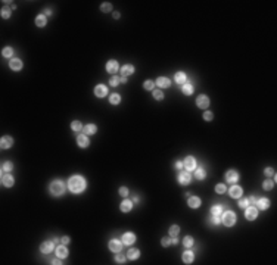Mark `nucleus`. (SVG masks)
Returning <instances> with one entry per match:
<instances>
[{"label": "nucleus", "mask_w": 277, "mask_h": 265, "mask_svg": "<svg viewBox=\"0 0 277 265\" xmlns=\"http://www.w3.org/2000/svg\"><path fill=\"white\" fill-rule=\"evenodd\" d=\"M68 189L72 193H81L86 189V180L81 175H72L68 181Z\"/></svg>", "instance_id": "obj_1"}, {"label": "nucleus", "mask_w": 277, "mask_h": 265, "mask_svg": "<svg viewBox=\"0 0 277 265\" xmlns=\"http://www.w3.org/2000/svg\"><path fill=\"white\" fill-rule=\"evenodd\" d=\"M50 192H52V194H55V196H60V194L65 192V184L62 183V181L56 180V181H53V183L50 184Z\"/></svg>", "instance_id": "obj_2"}, {"label": "nucleus", "mask_w": 277, "mask_h": 265, "mask_svg": "<svg viewBox=\"0 0 277 265\" xmlns=\"http://www.w3.org/2000/svg\"><path fill=\"white\" fill-rule=\"evenodd\" d=\"M223 224L225 225V227H232L234 222H236V214L234 212H232V211H227L224 215H223Z\"/></svg>", "instance_id": "obj_3"}, {"label": "nucleus", "mask_w": 277, "mask_h": 265, "mask_svg": "<svg viewBox=\"0 0 277 265\" xmlns=\"http://www.w3.org/2000/svg\"><path fill=\"white\" fill-rule=\"evenodd\" d=\"M190 181H192V177H190L189 171H181L180 174H178V183H180V184L186 186V184L190 183Z\"/></svg>", "instance_id": "obj_4"}, {"label": "nucleus", "mask_w": 277, "mask_h": 265, "mask_svg": "<svg viewBox=\"0 0 277 265\" xmlns=\"http://www.w3.org/2000/svg\"><path fill=\"white\" fill-rule=\"evenodd\" d=\"M196 105H198V108H201V109H206V108L209 106V97H206L205 94H201V96H198Z\"/></svg>", "instance_id": "obj_5"}, {"label": "nucleus", "mask_w": 277, "mask_h": 265, "mask_svg": "<svg viewBox=\"0 0 277 265\" xmlns=\"http://www.w3.org/2000/svg\"><path fill=\"white\" fill-rule=\"evenodd\" d=\"M183 167L187 170V171H193L195 168H196V161H195L193 156H187L186 161L183 162Z\"/></svg>", "instance_id": "obj_6"}, {"label": "nucleus", "mask_w": 277, "mask_h": 265, "mask_svg": "<svg viewBox=\"0 0 277 265\" xmlns=\"http://www.w3.org/2000/svg\"><path fill=\"white\" fill-rule=\"evenodd\" d=\"M225 180L229 181V183H236V181L239 180V172L234 171V170L227 171V172H225Z\"/></svg>", "instance_id": "obj_7"}, {"label": "nucleus", "mask_w": 277, "mask_h": 265, "mask_svg": "<svg viewBox=\"0 0 277 265\" xmlns=\"http://www.w3.org/2000/svg\"><path fill=\"white\" fill-rule=\"evenodd\" d=\"M118 62L117 60H109L108 63H106V71L109 72V74H117V71H118Z\"/></svg>", "instance_id": "obj_8"}, {"label": "nucleus", "mask_w": 277, "mask_h": 265, "mask_svg": "<svg viewBox=\"0 0 277 265\" xmlns=\"http://www.w3.org/2000/svg\"><path fill=\"white\" fill-rule=\"evenodd\" d=\"M245 217H246V220H249V221H254V220L258 217V211H256V208H246Z\"/></svg>", "instance_id": "obj_9"}, {"label": "nucleus", "mask_w": 277, "mask_h": 265, "mask_svg": "<svg viewBox=\"0 0 277 265\" xmlns=\"http://www.w3.org/2000/svg\"><path fill=\"white\" fill-rule=\"evenodd\" d=\"M13 177L10 175V174H3L2 175V184L5 186V187H10V186H13Z\"/></svg>", "instance_id": "obj_10"}, {"label": "nucleus", "mask_w": 277, "mask_h": 265, "mask_svg": "<svg viewBox=\"0 0 277 265\" xmlns=\"http://www.w3.org/2000/svg\"><path fill=\"white\" fill-rule=\"evenodd\" d=\"M12 144H13V139L9 137V136H3L2 140H0V146H2V149H9Z\"/></svg>", "instance_id": "obj_11"}, {"label": "nucleus", "mask_w": 277, "mask_h": 265, "mask_svg": "<svg viewBox=\"0 0 277 265\" xmlns=\"http://www.w3.org/2000/svg\"><path fill=\"white\" fill-rule=\"evenodd\" d=\"M94 94L97 97H105L108 94V89L103 84H99V86H96V89H94Z\"/></svg>", "instance_id": "obj_12"}, {"label": "nucleus", "mask_w": 277, "mask_h": 265, "mask_svg": "<svg viewBox=\"0 0 277 265\" xmlns=\"http://www.w3.org/2000/svg\"><path fill=\"white\" fill-rule=\"evenodd\" d=\"M40 251L43 253H50L53 251V242H44V243H41Z\"/></svg>", "instance_id": "obj_13"}, {"label": "nucleus", "mask_w": 277, "mask_h": 265, "mask_svg": "<svg viewBox=\"0 0 277 265\" xmlns=\"http://www.w3.org/2000/svg\"><path fill=\"white\" fill-rule=\"evenodd\" d=\"M134 242H136L134 233H125V234L122 236V243H125V244H133Z\"/></svg>", "instance_id": "obj_14"}, {"label": "nucleus", "mask_w": 277, "mask_h": 265, "mask_svg": "<svg viewBox=\"0 0 277 265\" xmlns=\"http://www.w3.org/2000/svg\"><path fill=\"white\" fill-rule=\"evenodd\" d=\"M121 247H122V243L118 242V240H111V242H109V249H111L112 252H120Z\"/></svg>", "instance_id": "obj_15"}, {"label": "nucleus", "mask_w": 277, "mask_h": 265, "mask_svg": "<svg viewBox=\"0 0 277 265\" xmlns=\"http://www.w3.org/2000/svg\"><path fill=\"white\" fill-rule=\"evenodd\" d=\"M156 84H158L161 89H167V87H170L171 81H170L168 78H165V77H159V78L156 80Z\"/></svg>", "instance_id": "obj_16"}, {"label": "nucleus", "mask_w": 277, "mask_h": 265, "mask_svg": "<svg viewBox=\"0 0 277 265\" xmlns=\"http://www.w3.org/2000/svg\"><path fill=\"white\" fill-rule=\"evenodd\" d=\"M96 130H97V128H96L94 124H87V125L83 127V132H84L86 136H91V134H94Z\"/></svg>", "instance_id": "obj_17"}, {"label": "nucleus", "mask_w": 277, "mask_h": 265, "mask_svg": "<svg viewBox=\"0 0 277 265\" xmlns=\"http://www.w3.org/2000/svg\"><path fill=\"white\" fill-rule=\"evenodd\" d=\"M229 193H230V196H232V197H240V196H242V193H243V190H242V187H240V186H233V187L229 190Z\"/></svg>", "instance_id": "obj_18"}, {"label": "nucleus", "mask_w": 277, "mask_h": 265, "mask_svg": "<svg viewBox=\"0 0 277 265\" xmlns=\"http://www.w3.org/2000/svg\"><path fill=\"white\" fill-rule=\"evenodd\" d=\"M187 203H189L190 208H199V206H201V199L196 197V196H190Z\"/></svg>", "instance_id": "obj_19"}, {"label": "nucleus", "mask_w": 277, "mask_h": 265, "mask_svg": "<svg viewBox=\"0 0 277 265\" xmlns=\"http://www.w3.org/2000/svg\"><path fill=\"white\" fill-rule=\"evenodd\" d=\"M256 205H258L259 209H267L270 206V200L267 197H261V199H258V200H256Z\"/></svg>", "instance_id": "obj_20"}, {"label": "nucleus", "mask_w": 277, "mask_h": 265, "mask_svg": "<svg viewBox=\"0 0 277 265\" xmlns=\"http://www.w3.org/2000/svg\"><path fill=\"white\" fill-rule=\"evenodd\" d=\"M56 255H58L60 259H63V258H67V256H68V251H67V247H65V244L56 247Z\"/></svg>", "instance_id": "obj_21"}, {"label": "nucleus", "mask_w": 277, "mask_h": 265, "mask_svg": "<svg viewBox=\"0 0 277 265\" xmlns=\"http://www.w3.org/2000/svg\"><path fill=\"white\" fill-rule=\"evenodd\" d=\"M77 143H78L80 147H87V146H89V139H87V136H86V134L78 136V137H77Z\"/></svg>", "instance_id": "obj_22"}, {"label": "nucleus", "mask_w": 277, "mask_h": 265, "mask_svg": "<svg viewBox=\"0 0 277 265\" xmlns=\"http://www.w3.org/2000/svg\"><path fill=\"white\" fill-rule=\"evenodd\" d=\"M9 65H10V68H12L13 71H19V69H22V62H21L19 59H12V60L9 62Z\"/></svg>", "instance_id": "obj_23"}, {"label": "nucleus", "mask_w": 277, "mask_h": 265, "mask_svg": "<svg viewBox=\"0 0 277 265\" xmlns=\"http://www.w3.org/2000/svg\"><path fill=\"white\" fill-rule=\"evenodd\" d=\"M133 72H134V66H133V65H124L122 68H121V74H122V77H127V75L133 74Z\"/></svg>", "instance_id": "obj_24"}, {"label": "nucleus", "mask_w": 277, "mask_h": 265, "mask_svg": "<svg viewBox=\"0 0 277 265\" xmlns=\"http://www.w3.org/2000/svg\"><path fill=\"white\" fill-rule=\"evenodd\" d=\"M193 258H195V255H193V252H190V251H186V252L183 253V262H184V264H192V262H193Z\"/></svg>", "instance_id": "obj_25"}, {"label": "nucleus", "mask_w": 277, "mask_h": 265, "mask_svg": "<svg viewBox=\"0 0 277 265\" xmlns=\"http://www.w3.org/2000/svg\"><path fill=\"white\" fill-rule=\"evenodd\" d=\"M186 81H187V77L184 72H177L175 74V82H178V84H186Z\"/></svg>", "instance_id": "obj_26"}, {"label": "nucleus", "mask_w": 277, "mask_h": 265, "mask_svg": "<svg viewBox=\"0 0 277 265\" xmlns=\"http://www.w3.org/2000/svg\"><path fill=\"white\" fill-rule=\"evenodd\" d=\"M121 211L122 212H130L131 211V208H133V202H130V200H124L122 203H121Z\"/></svg>", "instance_id": "obj_27"}, {"label": "nucleus", "mask_w": 277, "mask_h": 265, "mask_svg": "<svg viewBox=\"0 0 277 265\" xmlns=\"http://www.w3.org/2000/svg\"><path fill=\"white\" fill-rule=\"evenodd\" d=\"M46 22H47V19H46L44 15H38L37 18H36V25H37V27H44Z\"/></svg>", "instance_id": "obj_28"}, {"label": "nucleus", "mask_w": 277, "mask_h": 265, "mask_svg": "<svg viewBox=\"0 0 277 265\" xmlns=\"http://www.w3.org/2000/svg\"><path fill=\"white\" fill-rule=\"evenodd\" d=\"M127 256H128L130 259H137V258L140 256V251H139V249H130Z\"/></svg>", "instance_id": "obj_29"}, {"label": "nucleus", "mask_w": 277, "mask_h": 265, "mask_svg": "<svg viewBox=\"0 0 277 265\" xmlns=\"http://www.w3.org/2000/svg\"><path fill=\"white\" fill-rule=\"evenodd\" d=\"M109 102H111L112 105H118V103L121 102V96H120V94H115V93H113V94L109 97Z\"/></svg>", "instance_id": "obj_30"}, {"label": "nucleus", "mask_w": 277, "mask_h": 265, "mask_svg": "<svg viewBox=\"0 0 277 265\" xmlns=\"http://www.w3.org/2000/svg\"><path fill=\"white\" fill-rule=\"evenodd\" d=\"M12 168H13V163H12V162H3V165H2V171H3V172H10Z\"/></svg>", "instance_id": "obj_31"}, {"label": "nucleus", "mask_w": 277, "mask_h": 265, "mask_svg": "<svg viewBox=\"0 0 277 265\" xmlns=\"http://www.w3.org/2000/svg\"><path fill=\"white\" fill-rule=\"evenodd\" d=\"M205 175H206V172H205V170H203V168H198V170H196V172H195V177H196L198 180H203V178H205Z\"/></svg>", "instance_id": "obj_32"}, {"label": "nucleus", "mask_w": 277, "mask_h": 265, "mask_svg": "<svg viewBox=\"0 0 277 265\" xmlns=\"http://www.w3.org/2000/svg\"><path fill=\"white\" fill-rule=\"evenodd\" d=\"M183 93L184 94H192L193 93V86L189 84V82H186V84L183 86Z\"/></svg>", "instance_id": "obj_33"}, {"label": "nucleus", "mask_w": 277, "mask_h": 265, "mask_svg": "<svg viewBox=\"0 0 277 265\" xmlns=\"http://www.w3.org/2000/svg\"><path fill=\"white\" fill-rule=\"evenodd\" d=\"M221 206L220 205H214L212 208H211V215H221Z\"/></svg>", "instance_id": "obj_34"}, {"label": "nucleus", "mask_w": 277, "mask_h": 265, "mask_svg": "<svg viewBox=\"0 0 277 265\" xmlns=\"http://www.w3.org/2000/svg\"><path fill=\"white\" fill-rule=\"evenodd\" d=\"M178 233H180V227H178V225H171V228H170V234H171L173 237H175Z\"/></svg>", "instance_id": "obj_35"}, {"label": "nucleus", "mask_w": 277, "mask_h": 265, "mask_svg": "<svg viewBox=\"0 0 277 265\" xmlns=\"http://www.w3.org/2000/svg\"><path fill=\"white\" fill-rule=\"evenodd\" d=\"M2 55H3L5 58H10V56L13 55L12 47H5V49H3V52H2Z\"/></svg>", "instance_id": "obj_36"}, {"label": "nucleus", "mask_w": 277, "mask_h": 265, "mask_svg": "<svg viewBox=\"0 0 277 265\" xmlns=\"http://www.w3.org/2000/svg\"><path fill=\"white\" fill-rule=\"evenodd\" d=\"M71 128H72L74 131H80V130H83V125H81L80 121H74V122L71 124Z\"/></svg>", "instance_id": "obj_37"}, {"label": "nucleus", "mask_w": 277, "mask_h": 265, "mask_svg": "<svg viewBox=\"0 0 277 265\" xmlns=\"http://www.w3.org/2000/svg\"><path fill=\"white\" fill-rule=\"evenodd\" d=\"M153 97L156 99V100H162V99H164V93H162L161 90H155L153 91Z\"/></svg>", "instance_id": "obj_38"}, {"label": "nucleus", "mask_w": 277, "mask_h": 265, "mask_svg": "<svg viewBox=\"0 0 277 265\" xmlns=\"http://www.w3.org/2000/svg\"><path fill=\"white\" fill-rule=\"evenodd\" d=\"M153 86H155V84H153V81H152V80L144 81V84H143V87H144L146 90H152V89H153Z\"/></svg>", "instance_id": "obj_39"}, {"label": "nucleus", "mask_w": 277, "mask_h": 265, "mask_svg": "<svg viewBox=\"0 0 277 265\" xmlns=\"http://www.w3.org/2000/svg\"><path fill=\"white\" fill-rule=\"evenodd\" d=\"M183 243H184V246H186V247H190V246H193V239H192L190 236H187V237H184Z\"/></svg>", "instance_id": "obj_40"}, {"label": "nucleus", "mask_w": 277, "mask_h": 265, "mask_svg": "<svg viewBox=\"0 0 277 265\" xmlns=\"http://www.w3.org/2000/svg\"><path fill=\"white\" fill-rule=\"evenodd\" d=\"M273 186H274V183H273V181H270V180H265V181H264V184H263V187H264L265 190L273 189Z\"/></svg>", "instance_id": "obj_41"}, {"label": "nucleus", "mask_w": 277, "mask_h": 265, "mask_svg": "<svg viewBox=\"0 0 277 265\" xmlns=\"http://www.w3.org/2000/svg\"><path fill=\"white\" fill-rule=\"evenodd\" d=\"M111 9H112L111 3H102V6H100V10H102V12H109Z\"/></svg>", "instance_id": "obj_42"}, {"label": "nucleus", "mask_w": 277, "mask_h": 265, "mask_svg": "<svg viewBox=\"0 0 277 265\" xmlns=\"http://www.w3.org/2000/svg\"><path fill=\"white\" fill-rule=\"evenodd\" d=\"M215 192L220 193V194H223V193L225 192V186H224V184H217V186H215Z\"/></svg>", "instance_id": "obj_43"}, {"label": "nucleus", "mask_w": 277, "mask_h": 265, "mask_svg": "<svg viewBox=\"0 0 277 265\" xmlns=\"http://www.w3.org/2000/svg\"><path fill=\"white\" fill-rule=\"evenodd\" d=\"M248 205H249V199H242V200H239L240 208H248Z\"/></svg>", "instance_id": "obj_44"}, {"label": "nucleus", "mask_w": 277, "mask_h": 265, "mask_svg": "<svg viewBox=\"0 0 277 265\" xmlns=\"http://www.w3.org/2000/svg\"><path fill=\"white\" fill-rule=\"evenodd\" d=\"M124 261H125V256H124V255L118 253V255L115 256V262H117V264H124Z\"/></svg>", "instance_id": "obj_45"}, {"label": "nucleus", "mask_w": 277, "mask_h": 265, "mask_svg": "<svg viewBox=\"0 0 277 265\" xmlns=\"http://www.w3.org/2000/svg\"><path fill=\"white\" fill-rule=\"evenodd\" d=\"M120 81H121V80H120L118 77H112V78H111V81H109V84L115 87V86H118V82H120Z\"/></svg>", "instance_id": "obj_46"}, {"label": "nucleus", "mask_w": 277, "mask_h": 265, "mask_svg": "<svg viewBox=\"0 0 277 265\" xmlns=\"http://www.w3.org/2000/svg\"><path fill=\"white\" fill-rule=\"evenodd\" d=\"M2 16H3L5 19L9 18V16H10V10H9L8 8H3V9H2Z\"/></svg>", "instance_id": "obj_47"}, {"label": "nucleus", "mask_w": 277, "mask_h": 265, "mask_svg": "<svg viewBox=\"0 0 277 265\" xmlns=\"http://www.w3.org/2000/svg\"><path fill=\"white\" fill-rule=\"evenodd\" d=\"M212 118H214V115L211 113V112H205V113H203V119H205V121H212Z\"/></svg>", "instance_id": "obj_48"}, {"label": "nucleus", "mask_w": 277, "mask_h": 265, "mask_svg": "<svg viewBox=\"0 0 277 265\" xmlns=\"http://www.w3.org/2000/svg\"><path fill=\"white\" fill-rule=\"evenodd\" d=\"M211 222H212V224H220L221 222V218H220V215H212V220H211Z\"/></svg>", "instance_id": "obj_49"}, {"label": "nucleus", "mask_w": 277, "mask_h": 265, "mask_svg": "<svg viewBox=\"0 0 277 265\" xmlns=\"http://www.w3.org/2000/svg\"><path fill=\"white\" fill-rule=\"evenodd\" d=\"M120 194L125 197V196L128 194V189H127V187H121V189H120Z\"/></svg>", "instance_id": "obj_50"}, {"label": "nucleus", "mask_w": 277, "mask_h": 265, "mask_svg": "<svg viewBox=\"0 0 277 265\" xmlns=\"http://www.w3.org/2000/svg\"><path fill=\"white\" fill-rule=\"evenodd\" d=\"M171 244V239H162V246H170Z\"/></svg>", "instance_id": "obj_51"}, {"label": "nucleus", "mask_w": 277, "mask_h": 265, "mask_svg": "<svg viewBox=\"0 0 277 265\" xmlns=\"http://www.w3.org/2000/svg\"><path fill=\"white\" fill-rule=\"evenodd\" d=\"M60 242H62V244H68V243H69V237H68V236H65V237H62Z\"/></svg>", "instance_id": "obj_52"}, {"label": "nucleus", "mask_w": 277, "mask_h": 265, "mask_svg": "<svg viewBox=\"0 0 277 265\" xmlns=\"http://www.w3.org/2000/svg\"><path fill=\"white\" fill-rule=\"evenodd\" d=\"M264 172H265V175H274V171H273L271 168H265Z\"/></svg>", "instance_id": "obj_53"}, {"label": "nucleus", "mask_w": 277, "mask_h": 265, "mask_svg": "<svg viewBox=\"0 0 277 265\" xmlns=\"http://www.w3.org/2000/svg\"><path fill=\"white\" fill-rule=\"evenodd\" d=\"M175 168H177V170H181V168H183V162L177 161V162H175Z\"/></svg>", "instance_id": "obj_54"}, {"label": "nucleus", "mask_w": 277, "mask_h": 265, "mask_svg": "<svg viewBox=\"0 0 277 265\" xmlns=\"http://www.w3.org/2000/svg\"><path fill=\"white\" fill-rule=\"evenodd\" d=\"M249 202H251V203H256V197H255V196H251V197H249Z\"/></svg>", "instance_id": "obj_55"}, {"label": "nucleus", "mask_w": 277, "mask_h": 265, "mask_svg": "<svg viewBox=\"0 0 277 265\" xmlns=\"http://www.w3.org/2000/svg\"><path fill=\"white\" fill-rule=\"evenodd\" d=\"M52 264H55V265H60L62 262H60L59 259H53V261H52Z\"/></svg>", "instance_id": "obj_56"}, {"label": "nucleus", "mask_w": 277, "mask_h": 265, "mask_svg": "<svg viewBox=\"0 0 277 265\" xmlns=\"http://www.w3.org/2000/svg\"><path fill=\"white\" fill-rule=\"evenodd\" d=\"M113 18L118 19V18H120V13H118V12H115V13H113Z\"/></svg>", "instance_id": "obj_57"}, {"label": "nucleus", "mask_w": 277, "mask_h": 265, "mask_svg": "<svg viewBox=\"0 0 277 265\" xmlns=\"http://www.w3.org/2000/svg\"><path fill=\"white\" fill-rule=\"evenodd\" d=\"M120 80H121V82H127V77H121Z\"/></svg>", "instance_id": "obj_58"}, {"label": "nucleus", "mask_w": 277, "mask_h": 265, "mask_svg": "<svg viewBox=\"0 0 277 265\" xmlns=\"http://www.w3.org/2000/svg\"><path fill=\"white\" fill-rule=\"evenodd\" d=\"M133 202H134V203H136V202H139V197H137V196H134V197H133Z\"/></svg>", "instance_id": "obj_59"}, {"label": "nucleus", "mask_w": 277, "mask_h": 265, "mask_svg": "<svg viewBox=\"0 0 277 265\" xmlns=\"http://www.w3.org/2000/svg\"><path fill=\"white\" fill-rule=\"evenodd\" d=\"M177 242H178V240H177V239H175V237H174V239H171V243H174V244H175V243H177Z\"/></svg>", "instance_id": "obj_60"}]
</instances>
